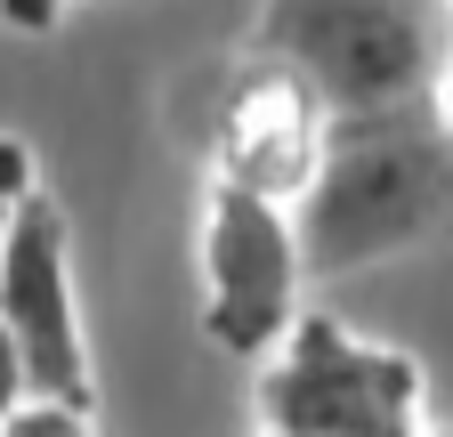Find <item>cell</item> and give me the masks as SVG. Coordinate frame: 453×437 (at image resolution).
<instances>
[{
	"mask_svg": "<svg viewBox=\"0 0 453 437\" xmlns=\"http://www.w3.org/2000/svg\"><path fill=\"white\" fill-rule=\"evenodd\" d=\"M0 333L17 341L41 405L97 413V364H89L81 292H73V235H65V211H57L49 187L17 211L9 243H0Z\"/></svg>",
	"mask_w": 453,
	"mask_h": 437,
	"instance_id": "cell-5",
	"label": "cell"
},
{
	"mask_svg": "<svg viewBox=\"0 0 453 437\" xmlns=\"http://www.w3.org/2000/svg\"><path fill=\"white\" fill-rule=\"evenodd\" d=\"M300 292H308V267H300V235H292V211L251 203V195H203V333L226 356H275V341L300 324Z\"/></svg>",
	"mask_w": 453,
	"mask_h": 437,
	"instance_id": "cell-4",
	"label": "cell"
},
{
	"mask_svg": "<svg viewBox=\"0 0 453 437\" xmlns=\"http://www.w3.org/2000/svg\"><path fill=\"white\" fill-rule=\"evenodd\" d=\"M324 130H332V114L292 73L267 58H243L219 89V114H211V187L292 211L324 162Z\"/></svg>",
	"mask_w": 453,
	"mask_h": 437,
	"instance_id": "cell-6",
	"label": "cell"
},
{
	"mask_svg": "<svg viewBox=\"0 0 453 437\" xmlns=\"http://www.w3.org/2000/svg\"><path fill=\"white\" fill-rule=\"evenodd\" d=\"M251 58L283 65L332 122L437 105L453 73L445 0H259Z\"/></svg>",
	"mask_w": 453,
	"mask_h": 437,
	"instance_id": "cell-2",
	"label": "cell"
},
{
	"mask_svg": "<svg viewBox=\"0 0 453 437\" xmlns=\"http://www.w3.org/2000/svg\"><path fill=\"white\" fill-rule=\"evenodd\" d=\"M429 380L421 356L365 341L332 308H300V324L259 356V437H421Z\"/></svg>",
	"mask_w": 453,
	"mask_h": 437,
	"instance_id": "cell-3",
	"label": "cell"
},
{
	"mask_svg": "<svg viewBox=\"0 0 453 437\" xmlns=\"http://www.w3.org/2000/svg\"><path fill=\"white\" fill-rule=\"evenodd\" d=\"M41 195V162H33V146L17 138V130H0V243H9V227H17V211Z\"/></svg>",
	"mask_w": 453,
	"mask_h": 437,
	"instance_id": "cell-7",
	"label": "cell"
},
{
	"mask_svg": "<svg viewBox=\"0 0 453 437\" xmlns=\"http://www.w3.org/2000/svg\"><path fill=\"white\" fill-rule=\"evenodd\" d=\"M292 235L308 284H340L453 243V138L437 105L332 122L316 179L292 203Z\"/></svg>",
	"mask_w": 453,
	"mask_h": 437,
	"instance_id": "cell-1",
	"label": "cell"
},
{
	"mask_svg": "<svg viewBox=\"0 0 453 437\" xmlns=\"http://www.w3.org/2000/svg\"><path fill=\"white\" fill-rule=\"evenodd\" d=\"M0 437H97V413H81V405H17L9 421H0Z\"/></svg>",
	"mask_w": 453,
	"mask_h": 437,
	"instance_id": "cell-8",
	"label": "cell"
},
{
	"mask_svg": "<svg viewBox=\"0 0 453 437\" xmlns=\"http://www.w3.org/2000/svg\"><path fill=\"white\" fill-rule=\"evenodd\" d=\"M437 122H445V138H453V73H445V89H437Z\"/></svg>",
	"mask_w": 453,
	"mask_h": 437,
	"instance_id": "cell-11",
	"label": "cell"
},
{
	"mask_svg": "<svg viewBox=\"0 0 453 437\" xmlns=\"http://www.w3.org/2000/svg\"><path fill=\"white\" fill-rule=\"evenodd\" d=\"M57 17H65V0H0V25L9 33H49Z\"/></svg>",
	"mask_w": 453,
	"mask_h": 437,
	"instance_id": "cell-10",
	"label": "cell"
},
{
	"mask_svg": "<svg viewBox=\"0 0 453 437\" xmlns=\"http://www.w3.org/2000/svg\"><path fill=\"white\" fill-rule=\"evenodd\" d=\"M17 405H33V380H25V356H17V341L0 333V421H9Z\"/></svg>",
	"mask_w": 453,
	"mask_h": 437,
	"instance_id": "cell-9",
	"label": "cell"
},
{
	"mask_svg": "<svg viewBox=\"0 0 453 437\" xmlns=\"http://www.w3.org/2000/svg\"><path fill=\"white\" fill-rule=\"evenodd\" d=\"M445 17H453V0H445Z\"/></svg>",
	"mask_w": 453,
	"mask_h": 437,
	"instance_id": "cell-13",
	"label": "cell"
},
{
	"mask_svg": "<svg viewBox=\"0 0 453 437\" xmlns=\"http://www.w3.org/2000/svg\"><path fill=\"white\" fill-rule=\"evenodd\" d=\"M421 437H453V429H421Z\"/></svg>",
	"mask_w": 453,
	"mask_h": 437,
	"instance_id": "cell-12",
	"label": "cell"
}]
</instances>
